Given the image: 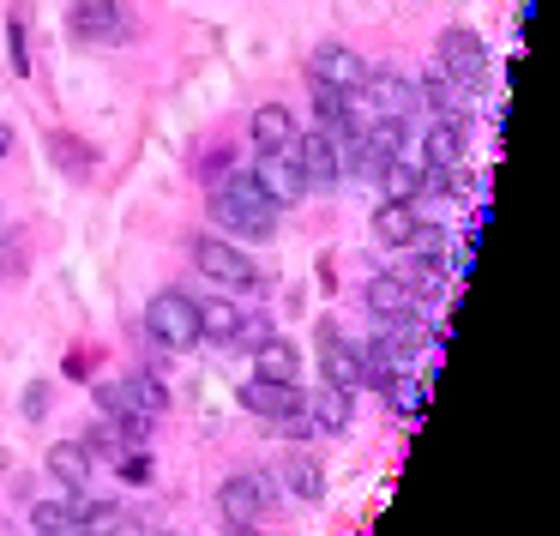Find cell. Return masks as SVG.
Instances as JSON below:
<instances>
[{"label": "cell", "mask_w": 560, "mask_h": 536, "mask_svg": "<svg viewBox=\"0 0 560 536\" xmlns=\"http://www.w3.org/2000/svg\"><path fill=\"white\" fill-rule=\"evenodd\" d=\"M211 218H218L230 235H247V242H271V230H278V206L259 194V182L247 170L230 175V187L211 199Z\"/></svg>", "instance_id": "1"}, {"label": "cell", "mask_w": 560, "mask_h": 536, "mask_svg": "<svg viewBox=\"0 0 560 536\" xmlns=\"http://www.w3.org/2000/svg\"><path fill=\"white\" fill-rule=\"evenodd\" d=\"M145 331L163 343V350H194L199 343V302L182 290H158L145 307Z\"/></svg>", "instance_id": "2"}, {"label": "cell", "mask_w": 560, "mask_h": 536, "mask_svg": "<svg viewBox=\"0 0 560 536\" xmlns=\"http://www.w3.org/2000/svg\"><path fill=\"white\" fill-rule=\"evenodd\" d=\"M355 91H362V103L380 115V121H410L416 103H422V97H416V85L398 73V67H368Z\"/></svg>", "instance_id": "3"}, {"label": "cell", "mask_w": 560, "mask_h": 536, "mask_svg": "<svg viewBox=\"0 0 560 536\" xmlns=\"http://www.w3.org/2000/svg\"><path fill=\"white\" fill-rule=\"evenodd\" d=\"M271 500H278V482H271L266 470H242V476H230V482L218 488V506H223V518H230V524L266 518Z\"/></svg>", "instance_id": "4"}, {"label": "cell", "mask_w": 560, "mask_h": 536, "mask_svg": "<svg viewBox=\"0 0 560 536\" xmlns=\"http://www.w3.org/2000/svg\"><path fill=\"white\" fill-rule=\"evenodd\" d=\"M290 163L302 170V187H338L343 182V158L331 145V133H319V127L290 139Z\"/></svg>", "instance_id": "5"}, {"label": "cell", "mask_w": 560, "mask_h": 536, "mask_svg": "<svg viewBox=\"0 0 560 536\" xmlns=\"http://www.w3.org/2000/svg\"><path fill=\"white\" fill-rule=\"evenodd\" d=\"M314 343H319V374H326L331 386H343V392H355V386H362V343H350V338H343V326H338V319H319Z\"/></svg>", "instance_id": "6"}, {"label": "cell", "mask_w": 560, "mask_h": 536, "mask_svg": "<svg viewBox=\"0 0 560 536\" xmlns=\"http://www.w3.org/2000/svg\"><path fill=\"white\" fill-rule=\"evenodd\" d=\"M194 266L206 271L211 283H223V290H247V283H254V259H247L235 242H223V235H199Z\"/></svg>", "instance_id": "7"}, {"label": "cell", "mask_w": 560, "mask_h": 536, "mask_svg": "<svg viewBox=\"0 0 560 536\" xmlns=\"http://www.w3.org/2000/svg\"><path fill=\"white\" fill-rule=\"evenodd\" d=\"M79 43H127L133 37V19H127L121 0H79L73 13H67Z\"/></svg>", "instance_id": "8"}, {"label": "cell", "mask_w": 560, "mask_h": 536, "mask_svg": "<svg viewBox=\"0 0 560 536\" xmlns=\"http://www.w3.org/2000/svg\"><path fill=\"white\" fill-rule=\"evenodd\" d=\"M307 73H314V85H326V91H338V97H350L355 85H362V55L350 49V43H319L314 55H307Z\"/></svg>", "instance_id": "9"}, {"label": "cell", "mask_w": 560, "mask_h": 536, "mask_svg": "<svg viewBox=\"0 0 560 536\" xmlns=\"http://www.w3.org/2000/svg\"><path fill=\"white\" fill-rule=\"evenodd\" d=\"M440 73H446V79H458L464 91H470V85H482V79H488V49L470 37V31H458V25H452V31H440Z\"/></svg>", "instance_id": "10"}, {"label": "cell", "mask_w": 560, "mask_h": 536, "mask_svg": "<svg viewBox=\"0 0 560 536\" xmlns=\"http://www.w3.org/2000/svg\"><path fill=\"white\" fill-rule=\"evenodd\" d=\"M247 175H254L259 194H266L278 211H283V206H295V199L307 194V187H302V170L290 163V151H259V163H254Z\"/></svg>", "instance_id": "11"}, {"label": "cell", "mask_w": 560, "mask_h": 536, "mask_svg": "<svg viewBox=\"0 0 560 536\" xmlns=\"http://www.w3.org/2000/svg\"><path fill=\"white\" fill-rule=\"evenodd\" d=\"M362 302H368V314H380L386 326H398V319H416V290L398 278V271H380V278H368Z\"/></svg>", "instance_id": "12"}, {"label": "cell", "mask_w": 560, "mask_h": 536, "mask_svg": "<svg viewBox=\"0 0 560 536\" xmlns=\"http://www.w3.org/2000/svg\"><path fill=\"white\" fill-rule=\"evenodd\" d=\"M422 170L428 175H452L464 170V121H434L422 139Z\"/></svg>", "instance_id": "13"}, {"label": "cell", "mask_w": 560, "mask_h": 536, "mask_svg": "<svg viewBox=\"0 0 560 536\" xmlns=\"http://www.w3.org/2000/svg\"><path fill=\"white\" fill-rule=\"evenodd\" d=\"M242 404L254 416H266V422H283L290 410H302V386H283V380H247L242 386Z\"/></svg>", "instance_id": "14"}, {"label": "cell", "mask_w": 560, "mask_h": 536, "mask_svg": "<svg viewBox=\"0 0 560 536\" xmlns=\"http://www.w3.org/2000/svg\"><path fill=\"white\" fill-rule=\"evenodd\" d=\"M350 398H355V392H343V386H331V380H319L314 398H307V422H314L319 434H343V428H350Z\"/></svg>", "instance_id": "15"}, {"label": "cell", "mask_w": 560, "mask_h": 536, "mask_svg": "<svg viewBox=\"0 0 560 536\" xmlns=\"http://www.w3.org/2000/svg\"><path fill=\"white\" fill-rule=\"evenodd\" d=\"M247 133H254V151H290V139L302 133V127H295V115L283 109V103H266V109H254V127H247Z\"/></svg>", "instance_id": "16"}, {"label": "cell", "mask_w": 560, "mask_h": 536, "mask_svg": "<svg viewBox=\"0 0 560 536\" xmlns=\"http://www.w3.org/2000/svg\"><path fill=\"white\" fill-rule=\"evenodd\" d=\"M416 230H422V211L404 206V199H386V206L374 211V235H380L386 247H410Z\"/></svg>", "instance_id": "17"}, {"label": "cell", "mask_w": 560, "mask_h": 536, "mask_svg": "<svg viewBox=\"0 0 560 536\" xmlns=\"http://www.w3.org/2000/svg\"><path fill=\"white\" fill-rule=\"evenodd\" d=\"M374 182H380V194H386V199H404V206H416V199L428 194V170H422V163H404V158H392Z\"/></svg>", "instance_id": "18"}, {"label": "cell", "mask_w": 560, "mask_h": 536, "mask_svg": "<svg viewBox=\"0 0 560 536\" xmlns=\"http://www.w3.org/2000/svg\"><path fill=\"white\" fill-rule=\"evenodd\" d=\"M254 374H259V380H283V386H295V380H302V356H295L283 338H266V343L254 350Z\"/></svg>", "instance_id": "19"}, {"label": "cell", "mask_w": 560, "mask_h": 536, "mask_svg": "<svg viewBox=\"0 0 560 536\" xmlns=\"http://www.w3.org/2000/svg\"><path fill=\"white\" fill-rule=\"evenodd\" d=\"M49 476H55L61 488H85V476H91L85 440H61V446H49Z\"/></svg>", "instance_id": "20"}, {"label": "cell", "mask_w": 560, "mask_h": 536, "mask_svg": "<svg viewBox=\"0 0 560 536\" xmlns=\"http://www.w3.org/2000/svg\"><path fill=\"white\" fill-rule=\"evenodd\" d=\"M416 97L440 115V121H464V85L446 73H428V85H416Z\"/></svg>", "instance_id": "21"}, {"label": "cell", "mask_w": 560, "mask_h": 536, "mask_svg": "<svg viewBox=\"0 0 560 536\" xmlns=\"http://www.w3.org/2000/svg\"><path fill=\"white\" fill-rule=\"evenodd\" d=\"M283 494L302 500V506H314V500L326 494V476H319V464H314V458H290V464H283Z\"/></svg>", "instance_id": "22"}, {"label": "cell", "mask_w": 560, "mask_h": 536, "mask_svg": "<svg viewBox=\"0 0 560 536\" xmlns=\"http://www.w3.org/2000/svg\"><path fill=\"white\" fill-rule=\"evenodd\" d=\"M386 404L404 416V422H416V416L428 410V374H422V380H410V374H392V380H386Z\"/></svg>", "instance_id": "23"}, {"label": "cell", "mask_w": 560, "mask_h": 536, "mask_svg": "<svg viewBox=\"0 0 560 536\" xmlns=\"http://www.w3.org/2000/svg\"><path fill=\"white\" fill-rule=\"evenodd\" d=\"M235 326H242V307H230V302H199V338L230 343Z\"/></svg>", "instance_id": "24"}, {"label": "cell", "mask_w": 560, "mask_h": 536, "mask_svg": "<svg viewBox=\"0 0 560 536\" xmlns=\"http://www.w3.org/2000/svg\"><path fill=\"white\" fill-rule=\"evenodd\" d=\"M31 524H37V536H73L61 500H37V506H31Z\"/></svg>", "instance_id": "25"}, {"label": "cell", "mask_w": 560, "mask_h": 536, "mask_svg": "<svg viewBox=\"0 0 560 536\" xmlns=\"http://www.w3.org/2000/svg\"><path fill=\"white\" fill-rule=\"evenodd\" d=\"M121 531V512L109 506V500H97V506L85 512V524H79V536H115Z\"/></svg>", "instance_id": "26"}, {"label": "cell", "mask_w": 560, "mask_h": 536, "mask_svg": "<svg viewBox=\"0 0 560 536\" xmlns=\"http://www.w3.org/2000/svg\"><path fill=\"white\" fill-rule=\"evenodd\" d=\"M266 338H271V319H266V314H242V326H235L230 343H242V350H259Z\"/></svg>", "instance_id": "27"}, {"label": "cell", "mask_w": 560, "mask_h": 536, "mask_svg": "<svg viewBox=\"0 0 560 536\" xmlns=\"http://www.w3.org/2000/svg\"><path fill=\"white\" fill-rule=\"evenodd\" d=\"M7 55H13V73H31V49H25V13H13V25H7Z\"/></svg>", "instance_id": "28"}, {"label": "cell", "mask_w": 560, "mask_h": 536, "mask_svg": "<svg viewBox=\"0 0 560 536\" xmlns=\"http://www.w3.org/2000/svg\"><path fill=\"white\" fill-rule=\"evenodd\" d=\"M121 476H127V482H151V464H145V452H127V458H121Z\"/></svg>", "instance_id": "29"}, {"label": "cell", "mask_w": 560, "mask_h": 536, "mask_svg": "<svg viewBox=\"0 0 560 536\" xmlns=\"http://www.w3.org/2000/svg\"><path fill=\"white\" fill-rule=\"evenodd\" d=\"M43 404H49V386H31V392H25V416H31V422L43 416Z\"/></svg>", "instance_id": "30"}, {"label": "cell", "mask_w": 560, "mask_h": 536, "mask_svg": "<svg viewBox=\"0 0 560 536\" xmlns=\"http://www.w3.org/2000/svg\"><path fill=\"white\" fill-rule=\"evenodd\" d=\"M7 151H13V127H0V158H7Z\"/></svg>", "instance_id": "31"}, {"label": "cell", "mask_w": 560, "mask_h": 536, "mask_svg": "<svg viewBox=\"0 0 560 536\" xmlns=\"http://www.w3.org/2000/svg\"><path fill=\"white\" fill-rule=\"evenodd\" d=\"M230 531H235V536H254V531H247V524H230Z\"/></svg>", "instance_id": "32"}, {"label": "cell", "mask_w": 560, "mask_h": 536, "mask_svg": "<svg viewBox=\"0 0 560 536\" xmlns=\"http://www.w3.org/2000/svg\"><path fill=\"white\" fill-rule=\"evenodd\" d=\"M163 536H170V531H163Z\"/></svg>", "instance_id": "33"}]
</instances>
